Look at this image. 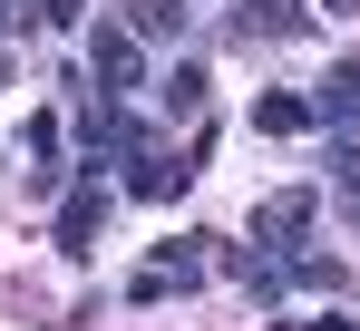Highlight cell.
<instances>
[{
	"label": "cell",
	"instance_id": "cell-1",
	"mask_svg": "<svg viewBox=\"0 0 360 331\" xmlns=\"http://www.w3.org/2000/svg\"><path fill=\"white\" fill-rule=\"evenodd\" d=\"M214 234H166L136 273H127V302H195L205 282H214V254H205Z\"/></svg>",
	"mask_w": 360,
	"mask_h": 331
},
{
	"label": "cell",
	"instance_id": "cell-2",
	"mask_svg": "<svg viewBox=\"0 0 360 331\" xmlns=\"http://www.w3.org/2000/svg\"><path fill=\"white\" fill-rule=\"evenodd\" d=\"M195 175H205V166H195V146L136 137V146L117 156V175H108V185H117L127 205H176V195H195Z\"/></svg>",
	"mask_w": 360,
	"mask_h": 331
},
{
	"label": "cell",
	"instance_id": "cell-3",
	"mask_svg": "<svg viewBox=\"0 0 360 331\" xmlns=\"http://www.w3.org/2000/svg\"><path fill=\"white\" fill-rule=\"evenodd\" d=\"M78 39H88V58H78V68H88V78H98L117 108L136 98V88H156V58L136 49V30H127V20H88Z\"/></svg>",
	"mask_w": 360,
	"mask_h": 331
},
{
	"label": "cell",
	"instance_id": "cell-4",
	"mask_svg": "<svg viewBox=\"0 0 360 331\" xmlns=\"http://www.w3.org/2000/svg\"><path fill=\"white\" fill-rule=\"evenodd\" d=\"M108 205H117V185H108V175H78V185L59 195L49 254H59V263H88V254H98V234H108Z\"/></svg>",
	"mask_w": 360,
	"mask_h": 331
},
{
	"label": "cell",
	"instance_id": "cell-5",
	"mask_svg": "<svg viewBox=\"0 0 360 331\" xmlns=\"http://www.w3.org/2000/svg\"><path fill=\"white\" fill-rule=\"evenodd\" d=\"M311 224H321V185H283V195H263V205H253L243 244H263V254H302V244H311Z\"/></svg>",
	"mask_w": 360,
	"mask_h": 331
},
{
	"label": "cell",
	"instance_id": "cell-6",
	"mask_svg": "<svg viewBox=\"0 0 360 331\" xmlns=\"http://www.w3.org/2000/svg\"><path fill=\"white\" fill-rule=\"evenodd\" d=\"M224 30L253 39V49H283V39H311V30H321V10H311V0H234Z\"/></svg>",
	"mask_w": 360,
	"mask_h": 331
},
{
	"label": "cell",
	"instance_id": "cell-7",
	"mask_svg": "<svg viewBox=\"0 0 360 331\" xmlns=\"http://www.w3.org/2000/svg\"><path fill=\"white\" fill-rule=\"evenodd\" d=\"M331 117H321V98L311 88H263L253 98V137H321Z\"/></svg>",
	"mask_w": 360,
	"mask_h": 331
},
{
	"label": "cell",
	"instance_id": "cell-8",
	"mask_svg": "<svg viewBox=\"0 0 360 331\" xmlns=\"http://www.w3.org/2000/svg\"><path fill=\"white\" fill-rule=\"evenodd\" d=\"M205 108H214V68H205V58L185 49L176 68L156 78V117H205Z\"/></svg>",
	"mask_w": 360,
	"mask_h": 331
},
{
	"label": "cell",
	"instance_id": "cell-9",
	"mask_svg": "<svg viewBox=\"0 0 360 331\" xmlns=\"http://www.w3.org/2000/svg\"><path fill=\"white\" fill-rule=\"evenodd\" d=\"M117 20L136 30V49H176L185 30H195V0H127Z\"/></svg>",
	"mask_w": 360,
	"mask_h": 331
},
{
	"label": "cell",
	"instance_id": "cell-10",
	"mask_svg": "<svg viewBox=\"0 0 360 331\" xmlns=\"http://www.w3.org/2000/svg\"><path fill=\"white\" fill-rule=\"evenodd\" d=\"M283 282H292V292H351V263L302 244V254H283Z\"/></svg>",
	"mask_w": 360,
	"mask_h": 331
},
{
	"label": "cell",
	"instance_id": "cell-11",
	"mask_svg": "<svg viewBox=\"0 0 360 331\" xmlns=\"http://www.w3.org/2000/svg\"><path fill=\"white\" fill-rule=\"evenodd\" d=\"M311 98H321V117H331V127H360V49L331 58V78H321Z\"/></svg>",
	"mask_w": 360,
	"mask_h": 331
},
{
	"label": "cell",
	"instance_id": "cell-12",
	"mask_svg": "<svg viewBox=\"0 0 360 331\" xmlns=\"http://www.w3.org/2000/svg\"><path fill=\"white\" fill-rule=\"evenodd\" d=\"M20 156H30V166H68V117H59V108L20 117Z\"/></svg>",
	"mask_w": 360,
	"mask_h": 331
},
{
	"label": "cell",
	"instance_id": "cell-13",
	"mask_svg": "<svg viewBox=\"0 0 360 331\" xmlns=\"http://www.w3.org/2000/svg\"><path fill=\"white\" fill-rule=\"evenodd\" d=\"M321 175L341 195H360V127H321Z\"/></svg>",
	"mask_w": 360,
	"mask_h": 331
},
{
	"label": "cell",
	"instance_id": "cell-14",
	"mask_svg": "<svg viewBox=\"0 0 360 331\" xmlns=\"http://www.w3.org/2000/svg\"><path fill=\"white\" fill-rule=\"evenodd\" d=\"M30 20H39V30H59V39H78V30H88V0H39Z\"/></svg>",
	"mask_w": 360,
	"mask_h": 331
},
{
	"label": "cell",
	"instance_id": "cell-15",
	"mask_svg": "<svg viewBox=\"0 0 360 331\" xmlns=\"http://www.w3.org/2000/svg\"><path fill=\"white\" fill-rule=\"evenodd\" d=\"M292 331H360L351 312H321V322H292Z\"/></svg>",
	"mask_w": 360,
	"mask_h": 331
},
{
	"label": "cell",
	"instance_id": "cell-16",
	"mask_svg": "<svg viewBox=\"0 0 360 331\" xmlns=\"http://www.w3.org/2000/svg\"><path fill=\"white\" fill-rule=\"evenodd\" d=\"M321 20H360V0H321Z\"/></svg>",
	"mask_w": 360,
	"mask_h": 331
},
{
	"label": "cell",
	"instance_id": "cell-17",
	"mask_svg": "<svg viewBox=\"0 0 360 331\" xmlns=\"http://www.w3.org/2000/svg\"><path fill=\"white\" fill-rule=\"evenodd\" d=\"M341 224H351V234H360V195H341Z\"/></svg>",
	"mask_w": 360,
	"mask_h": 331
},
{
	"label": "cell",
	"instance_id": "cell-18",
	"mask_svg": "<svg viewBox=\"0 0 360 331\" xmlns=\"http://www.w3.org/2000/svg\"><path fill=\"white\" fill-rule=\"evenodd\" d=\"M0 49H10V10H0Z\"/></svg>",
	"mask_w": 360,
	"mask_h": 331
}]
</instances>
